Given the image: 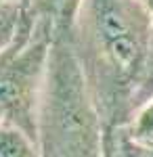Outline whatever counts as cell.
<instances>
[{
	"instance_id": "cell-1",
	"label": "cell",
	"mask_w": 153,
	"mask_h": 157,
	"mask_svg": "<svg viewBox=\"0 0 153 157\" xmlns=\"http://www.w3.org/2000/svg\"><path fill=\"white\" fill-rule=\"evenodd\" d=\"M69 40L105 128L153 97V21L141 0H80Z\"/></svg>"
},
{
	"instance_id": "cell-2",
	"label": "cell",
	"mask_w": 153,
	"mask_h": 157,
	"mask_svg": "<svg viewBox=\"0 0 153 157\" xmlns=\"http://www.w3.org/2000/svg\"><path fill=\"white\" fill-rule=\"evenodd\" d=\"M36 138L42 157H103L105 124L73 52L69 25L50 42Z\"/></svg>"
},
{
	"instance_id": "cell-3",
	"label": "cell",
	"mask_w": 153,
	"mask_h": 157,
	"mask_svg": "<svg viewBox=\"0 0 153 157\" xmlns=\"http://www.w3.org/2000/svg\"><path fill=\"white\" fill-rule=\"evenodd\" d=\"M53 36L48 29L34 25L27 36L0 55V124L21 126L36 136L38 105Z\"/></svg>"
},
{
	"instance_id": "cell-4",
	"label": "cell",
	"mask_w": 153,
	"mask_h": 157,
	"mask_svg": "<svg viewBox=\"0 0 153 157\" xmlns=\"http://www.w3.org/2000/svg\"><path fill=\"white\" fill-rule=\"evenodd\" d=\"M34 27L29 6L15 0H0V55L15 46Z\"/></svg>"
},
{
	"instance_id": "cell-5",
	"label": "cell",
	"mask_w": 153,
	"mask_h": 157,
	"mask_svg": "<svg viewBox=\"0 0 153 157\" xmlns=\"http://www.w3.org/2000/svg\"><path fill=\"white\" fill-rule=\"evenodd\" d=\"M78 4L80 0H32L29 15L34 25H40L50 34H55L71 23Z\"/></svg>"
},
{
	"instance_id": "cell-6",
	"label": "cell",
	"mask_w": 153,
	"mask_h": 157,
	"mask_svg": "<svg viewBox=\"0 0 153 157\" xmlns=\"http://www.w3.org/2000/svg\"><path fill=\"white\" fill-rule=\"evenodd\" d=\"M0 157H42L34 134L15 124H0Z\"/></svg>"
},
{
	"instance_id": "cell-7",
	"label": "cell",
	"mask_w": 153,
	"mask_h": 157,
	"mask_svg": "<svg viewBox=\"0 0 153 157\" xmlns=\"http://www.w3.org/2000/svg\"><path fill=\"white\" fill-rule=\"evenodd\" d=\"M136 140H139V138H136ZM139 145H141L143 157H153V136H149V138H141Z\"/></svg>"
},
{
	"instance_id": "cell-8",
	"label": "cell",
	"mask_w": 153,
	"mask_h": 157,
	"mask_svg": "<svg viewBox=\"0 0 153 157\" xmlns=\"http://www.w3.org/2000/svg\"><path fill=\"white\" fill-rule=\"evenodd\" d=\"M141 4L145 6V11L149 13V17H151V21H153V0H141Z\"/></svg>"
},
{
	"instance_id": "cell-9",
	"label": "cell",
	"mask_w": 153,
	"mask_h": 157,
	"mask_svg": "<svg viewBox=\"0 0 153 157\" xmlns=\"http://www.w3.org/2000/svg\"><path fill=\"white\" fill-rule=\"evenodd\" d=\"M15 2H23V4H27V6H29V2H32V0H15Z\"/></svg>"
}]
</instances>
